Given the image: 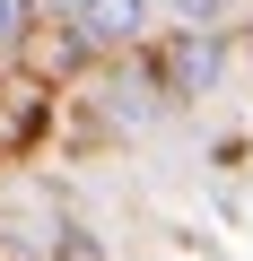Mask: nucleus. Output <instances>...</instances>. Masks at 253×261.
I'll return each mask as SVG.
<instances>
[{"label":"nucleus","mask_w":253,"mask_h":261,"mask_svg":"<svg viewBox=\"0 0 253 261\" xmlns=\"http://www.w3.org/2000/svg\"><path fill=\"white\" fill-rule=\"evenodd\" d=\"M18 35H27V0H0V53H9Z\"/></svg>","instance_id":"nucleus-5"},{"label":"nucleus","mask_w":253,"mask_h":261,"mask_svg":"<svg viewBox=\"0 0 253 261\" xmlns=\"http://www.w3.org/2000/svg\"><path fill=\"white\" fill-rule=\"evenodd\" d=\"M175 18H183V27H218V18H227V0H175Z\"/></svg>","instance_id":"nucleus-4"},{"label":"nucleus","mask_w":253,"mask_h":261,"mask_svg":"<svg viewBox=\"0 0 253 261\" xmlns=\"http://www.w3.org/2000/svg\"><path fill=\"white\" fill-rule=\"evenodd\" d=\"M166 87H175V96H210V87H218V35H210V27H183V35H175Z\"/></svg>","instance_id":"nucleus-2"},{"label":"nucleus","mask_w":253,"mask_h":261,"mask_svg":"<svg viewBox=\"0 0 253 261\" xmlns=\"http://www.w3.org/2000/svg\"><path fill=\"white\" fill-rule=\"evenodd\" d=\"M53 261H105V252H96V235H87V226H61V244H53Z\"/></svg>","instance_id":"nucleus-3"},{"label":"nucleus","mask_w":253,"mask_h":261,"mask_svg":"<svg viewBox=\"0 0 253 261\" xmlns=\"http://www.w3.org/2000/svg\"><path fill=\"white\" fill-rule=\"evenodd\" d=\"M70 27H79V44L122 53V44L149 35V0H70Z\"/></svg>","instance_id":"nucleus-1"}]
</instances>
